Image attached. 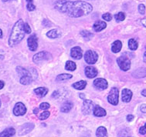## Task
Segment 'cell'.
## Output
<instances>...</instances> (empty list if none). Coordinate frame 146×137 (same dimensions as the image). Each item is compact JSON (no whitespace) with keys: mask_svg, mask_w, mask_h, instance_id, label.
Segmentation results:
<instances>
[{"mask_svg":"<svg viewBox=\"0 0 146 137\" xmlns=\"http://www.w3.org/2000/svg\"><path fill=\"white\" fill-rule=\"evenodd\" d=\"M54 8L72 18L88 16L93 10L92 5L87 2L70 0H57L54 3Z\"/></svg>","mask_w":146,"mask_h":137,"instance_id":"obj_1","label":"cell"},{"mask_svg":"<svg viewBox=\"0 0 146 137\" xmlns=\"http://www.w3.org/2000/svg\"><path fill=\"white\" fill-rule=\"evenodd\" d=\"M24 30V22L23 19H19L14 25L11 32L10 36L9 39V45L13 47L19 44L25 36Z\"/></svg>","mask_w":146,"mask_h":137,"instance_id":"obj_2","label":"cell"},{"mask_svg":"<svg viewBox=\"0 0 146 137\" xmlns=\"http://www.w3.org/2000/svg\"><path fill=\"white\" fill-rule=\"evenodd\" d=\"M117 63L119 66L120 68L123 71H127L131 67L130 59L125 55H121L117 59Z\"/></svg>","mask_w":146,"mask_h":137,"instance_id":"obj_3","label":"cell"},{"mask_svg":"<svg viewBox=\"0 0 146 137\" xmlns=\"http://www.w3.org/2000/svg\"><path fill=\"white\" fill-rule=\"evenodd\" d=\"M118 97H119V92L117 88H112L108 96V101L109 103H111L113 105H117L118 103Z\"/></svg>","mask_w":146,"mask_h":137,"instance_id":"obj_4","label":"cell"},{"mask_svg":"<svg viewBox=\"0 0 146 137\" xmlns=\"http://www.w3.org/2000/svg\"><path fill=\"white\" fill-rule=\"evenodd\" d=\"M84 59L87 63L93 65V64L96 63L98 59V55L95 51L88 50L85 53Z\"/></svg>","mask_w":146,"mask_h":137,"instance_id":"obj_5","label":"cell"},{"mask_svg":"<svg viewBox=\"0 0 146 137\" xmlns=\"http://www.w3.org/2000/svg\"><path fill=\"white\" fill-rule=\"evenodd\" d=\"M50 59H52V55L50 53L48 52H40L33 56V60L35 63H39L42 61L50 60Z\"/></svg>","mask_w":146,"mask_h":137,"instance_id":"obj_6","label":"cell"},{"mask_svg":"<svg viewBox=\"0 0 146 137\" xmlns=\"http://www.w3.org/2000/svg\"><path fill=\"white\" fill-rule=\"evenodd\" d=\"M95 105L94 103L90 99H84L82 105V112L84 115H89L94 112Z\"/></svg>","mask_w":146,"mask_h":137,"instance_id":"obj_7","label":"cell"},{"mask_svg":"<svg viewBox=\"0 0 146 137\" xmlns=\"http://www.w3.org/2000/svg\"><path fill=\"white\" fill-rule=\"evenodd\" d=\"M27 113V107L25 106L23 103H17L14 106L13 113L15 116H23Z\"/></svg>","mask_w":146,"mask_h":137,"instance_id":"obj_8","label":"cell"},{"mask_svg":"<svg viewBox=\"0 0 146 137\" xmlns=\"http://www.w3.org/2000/svg\"><path fill=\"white\" fill-rule=\"evenodd\" d=\"M94 86L97 90H106L108 86V83L107 82L106 79L99 78V79H96L94 81Z\"/></svg>","mask_w":146,"mask_h":137,"instance_id":"obj_9","label":"cell"},{"mask_svg":"<svg viewBox=\"0 0 146 137\" xmlns=\"http://www.w3.org/2000/svg\"><path fill=\"white\" fill-rule=\"evenodd\" d=\"M37 37L36 36V35L33 34L31 36H29L27 40V43H28V47L29 50L36 51L37 49L38 42H37Z\"/></svg>","mask_w":146,"mask_h":137,"instance_id":"obj_10","label":"cell"},{"mask_svg":"<svg viewBox=\"0 0 146 137\" xmlns=\"http://www.w3.org/2000/svg\"><path fill=\"white\" fill-rule=\"evenodd\" d=\"M34 128V125L33 123H26L23 126H22L19 129V136H24L32 131Z\"/></svg>","mask_w":146,"mask_h":137,"instance_id":"obj_11","label":"cell"},{"mask_svg":"<svg viewBox=\"0 0 146 137\" xmlns=\"http://www.w3.org/2000/svg\"><path fill=\"white\" fill-rule=\"evenodd\" d=\"M70 55L72 58H74V59L79 60L83 57V51L79 46H76L74 47L70 51Z\"/></svg>","mask_w":146,"mask_h":137,"instance_id":"obj_12","label":"cell"},{"mask_svg":"<svg viewBox=\"0 0 146 137\" xmlns=\"http://www.w3.org/2000/svg\"><path fill=\"white\" fill-rule=\"evenodd\" d=\"M98 69L93 66H88L85 68V75L86 76L90 78V79H92V78H94L98 76Z\"/></svg>","mask_w":146,"mask_h":137,"instance_id":"obj_13","label":"cell"},{"mask_svg":"<svg viewBox=\"0 0 146 137\" xmlns=\"http://www.w3.org/2000/svg\"><path fill=\"white\" fill-rule=\"evenodd\" d=\"M132 76L136 79H141L146 76V68H139L132 72Z\"/></svg>","mask_w":146,"mask_h":137,"instance_id":"obj_14","label":"cell"},{"mask_svg":"<svg viewBox=\"0 0 146 137\" xmlns=\"http://www.w3.org/2000/svg\"><path fill=\"white\" fill-rule=\"evenodd\" d=\"M121 95H122L123 102H125V103H129L131 99V98H132L133 93L130 90H128V89H124L122 90Z\"/></svg>","mask_w":146,"mask_h":137,"instance_id":"obj_15","label":"cell"},{"mask_svg":"<svg viewBox=\"0 0 146 137\" xmlns=\"http://www.w3.org/2000/svg\"><path fill=\"white\" fill-rule=\"evenodd\" d=\"M107 27V24L105 22L103 21H97L94 24L93 28L95 32H101L103 29H104Z\"/></svg>","mask_w":146,"mask_h":137,"instance_id":"obj_16","label":"cell"},{"mask_svg":"<svg viewBox=\"0 0 146 137\" xmlns=\"http://www.w3.org/2000/svg\"><path fill=\"white\" fill-rule=\"evenodd\" d=\"M94 115L98 117H102V116H106V111L103 108L100 107L99 105H95L94 109Z\"/></svg>","mask_w":146,"mask_h":137,"instance_id":"obj_17","label":"cell"},{"mask_svg":"<svg viewBox=\"0 0 146 137\" xmlns=\"http://www.w3.org/2000/svg\"><path fill=\"white\" fill-rule=\"evenodd\" d=\"M122 48V43L120 40H116L114 41L111 45V51L114 53H119Z\"/></svg>","mask_w":146,"mask_h":137,"instance_id":"obj_18","label":"cell"},{"mask_svg":"<svg viewBox=\"0 0 146 137\" xmlns=\"http://www.w3.org/2000/svg\"><path fill=\"white\" fill-rule=\"evenodd\" d=\"M16 133V130L13 128H8L3 130L0 133V137H12Z\"/></svg>","mask_w":146,"mask_h":137,"instance_id":"obj_19","label":"cell"},{"mask_svg":"<svg viewBox=\"0 0 146 137\" xmlns=\"http://www.w3.org/2000/svg\"><path fill=\"white\" fill-rule=\"evenodd\" d=\"M48 89L46 87H39L37 89H35L34 92L36 95H37L39 97H43L48 93Z\"/></svg>","mask_w":146,"mask_h":137,"instance_id":"obj_20","label":"cell"},{"mask_svg":"<svg viewBox=\"0 0 146 137\" xmlns=\"http://www.w3.org/2000/svg\"><path fill=\"white\" fill-rule=\"evenodd\" d=\"M16 71L18 72L20 76H32L33 75L31 73V71H30V69L28 70L27 68H24L21 66H18L17 68H16Z\"/></svg>","mask_w":146,"mask_h":137,"instance_id":"obj_21","label":"cell"},{"mask_svg":"<svg viewBox=\"0 0 146 137\" xmlns=\"http://www.w3.org/2000/svg\"><path fill=\"white\" fill-rule=\"evenodd\" d=\"M61 32L57 29H52L46 33L47 37L50 38V39H57L59 37L61 36Z\"/></svg>","mask_w":146,"mask_h":137,"instance_id":"obj_22","label":"cell"},{"mask_svg":"<svg viewBox=\"0 0 146 137\" xmlns=\"http://www.w3.org/2000/svg\"><path fill=\"white\" fill-rule=\"evenodd\" d=\"M33 78L32 76H21L19 82L21 84L27 86V85L30 84L33 82Z\"/></svg>","mask_w":146,"mask_h":137,"instance_id":"obj_23","label":"cell"},{"mask_svg":"<svg viewBox=\"0 0 146 137\" xmlns=\"http://www.w3.org/2000/svg\"><path fill=\"white\" fill-rule=\"evenodd\" d=\"M86 86H87V82L84 81V80H81V81L75 82V83L72 85V86L74 87V89L78 90H84L85 87H86Z\"/></svg>","mask_w":146,"mask_h":137,"instance_id":"obj_24","label":"cell"},{"mask_svg":"<svg viewBox=\"0 0 146 137\" xmlns=\"http://www.w3.org/2000/svg\"><path fill=\"white\" fill-rule=\"evenodd\" d=\"M96 136H97V137H107L108 136L107 129L103 126L99 127L96 131Z\"/></svg>","mask_w":146,"mask_h":137,"instance_id":"obj_25","label":"cell"},{"mask_svg":"<svg viewBox=\"0 0 146 137\" xmlns=\"http://www.w3.org/2000/svg\"><path fill=\"white\" fill-rule=\"evenodd\" d=\"M72 108H73V103H70V102H66L62 105L61 111L63 113H68L71 110Z\"/></svg>","mask_w":146,"mask_h":137,"instance_id":"obj_26","label":"cell"},{"mask_svg":"<svg viewBox=\"0 0 146 137\" xmlns=\"http://www.w3.org/2000/svg\"><path fill=\"white\" fill-rule=\"evenodd\" d=\"M65 68L68 71H74L77 68V65L73 61H67L65 65Z\"/></svg>","mask_w":146,"mask_h":137,"instance_id":"obj_27","label":"cell"},{"mask_svg":"<svg viewBox=\"0 0 146 137\" xmlns=\"http://www.w3.org/2000/svg\"><path fill=\"white\" fill-rule=\"evenodd\" d=\"M72 75L71 74H67V73H64L58 75L56 78V81H64V80H66V79H71Z\"/></svg>","mask_w":146,"mask_h":137,"instance_id":"obj_28","label":"cell"},{"mask_svg":"<svg viewBox=\"0 0 146 137\" xmlns=\"http://www.w3.org/2000/svg\"><path fill=\"white\" fill-rule=\"evenodd\" d=\"M138 44L137 41L134 39H131L128 41V47L130 48L131 50H136L138 49Z\"/></svg>","mask_w":146,"mask_h":137,"instance_id":"obj_29","label":"cell"},{"mask_svg":"<svg viewBox=\"0 0 146 137\" xmlns=\"http://www.w3.org/2000/svg\"><path fill=\"white\" fill-rule=\"evenodd\" d=\"M80 35H81L84 39H87V40H90V39L94 36L93 33H91L90 32H88V31H85V30L81 31V32H80Z\"/></svg>","mask_w":146,"mask_h":137,"instance_id":"obj_30","label":"cell"},{"mask_svg":"<svg viewBox=\"0 0 146 137\" xmlns=\"http://www.w3.org/2000/svg\"><path fill=\"white\" fill-rule=\"evenodd\" d=\"M114 18L116 19V21L117 22H121L124 21L125 18V15L124 13L122 12H120L117 14H116L115 16H114Z\"/></svg>","mask_w":146,"mask_h":137,"instance_id":"obj_31","label":"cell"},{"mask_svg":"<svg viewBox=\"0 0 146 137\" xmlns=\"http://www.w3.org/2000/svg\"><path fill=\"white\" fill-rule=\"evenodd\" d=\"M50 116V112L49 111H45V112H43L41 113L40 116V119L41 120H44V119H46Z\"/></svg>","mask_w":146,"mask_h":137,"instance_id":"obj_32","label":"cell"},{"mask_svg":"<svg viewBox=\"0 0 146 137\" xmlns=\"http://www.w3.org/2000/svg\"><path fill=\"white\" fill-rule=\"evenodd\" d=\"M102 18H103V19H104L105 21L109 22L112 19V16L110 13H104V15L102 16Z\"/></svg>","mask_w":146,"mask_h":137,"instance_id":"obj_33","label":"cell"},{"mask_svg":"<svg viewBox=\"0 0 146 137\" xmlns=\"http://www.w3.org/2000/svg\"><path fill=\"white\" fill-rule=\"evenodd\" d=\"M138 12L141 15L145 14V6L144 4H140V5H138Z\"/></svg>","mask_w":146,"mask_h":137,"instance_id":"obj_34","label":"cell"},{"mask_svg":"<svg viewBox=\"0 0 146 137\" xmlns=\"http://www.w3.org/2000/svg\"><path fill=\"white\" fill-rule=\"evenodd\" d=\"M50 104L47 103H42L40 104V109H42V110H46L50 108Z\"/></svg>","mask_w":146,"mask_h":137,"instance_id":"obj_35","label":"cell"},{"mask_svg":"<svg viewBox=\"0 0 146 137\" xmlns=\"http://www.w3.org/2000/svg\"><path fill=\"white\" fill-rule=\"evenodd\" d=\"M24 30H25V32L26 33H28L29 34L30 32H31V28L29 26V24L26 22V23H24Z\"/></svg>","mask_w":146,"mask_h":137,"instance_id":"obj_36","label":"cell"},{"mask_svg":"<svg viewBox=\"0 0 146 137\" xmlns=\"http://www.w3.org/2000/svg\"><path fill=\"white\" fill-rule=\"evenodd\" d=\"M27 9L29 11H30V12H32V11L35 10L36 9V6H35L32 3H29L28 4H27Z\"/></svg>","mask_w":146,"mask_h":137,"instance_id":"obj_37","label":"cell"},{"mask_svg":"<svg viewBox=\"0 0 146 137\" xmlns=\"http://www.w3.org/2000/svg\"><path fill=\"white\" fill-rule=\"evenodd\" d=\"M42 25L46 27L52 26V23H51L50 21H48L47 19H44V20H43V22H42Z\"/></svg>","mask_w":146,"mask_h":137,"instance_id":"obj_38","label":"cell"},{"mask_svg":"<svg viewBox=\"0 0 146 137\" xmlns=\"http://www.w3.org/2000/svg\"><path fill=\"white\" fill-rule=\"evenodd\" d=\"M139 133L141 135H145L146 134V128L145 126H141L139 129Z\"/></svg>","mask_w":146,"mask_h":137,"instance_id":"obj_39","label":"cell"},{"mask_svg":"<svg viewBox=\"0 0 146 137\" xmlns=\"http://www.w3.org/2000/svg\"><path fill=\"white\" fill-rule=\"evenodd\" d=\"M140 110L144 113H146V105H141L140 107Z\"/></svg>","mask_w":146,"mask_h":137,"instance_id":"obj_40","label":"cell"},{"mask_svg":"<svg viewBox=\"0 0 146 137\" xmlns=\"http://www.w3.org/2000/svg\"><path fill=\"white\" fill-rule=\"evenodd\" d=\"M133 119H134V116H132V115H127V121L131 122V121H132Z\"/></svg>","mask_w":146,"mask_h":137,"instance_id":"obj_41","label":"cell"},{"mask_svg":"<svg viewBox=\"0 0 146 137\" xmlns=\"http://www.w3.org/2000/svg\"><path fill=\"white\" fill-rule=\"evenodd\" d=\"M4 59V53L0 49V59Z\"/></svg>","mask_w":146,"mask_h":137,"instance_id":"obj_42","label":"cell"},{"mask_svg":"<svg viewBox=\"0 0 146 137\" xmlns=\"http://www.w3.org/2000/svg\"><path fill=\"white\" fill-rule=\"evenodd\" d=\"M141 24L143 25L144 26L146 27V18H143V19H141Z\"/></svg>","mask_w":146,"mask_h":137,"instance_id":"obj_43","label":"cell"},{"mask_svg":"<svg viewBox=\"0 0 146 137\" xmlns=\"http://www.w3.org/2000/svg\"><path fill=\"white\" fill-rule=\"evenodd\" d=\"M4 82H3V81H1V80H0V90H2V89H3V87H4Z\"/></svg>","mask_w":146,"mask_h":137,"instance_id":"obj_44","label":"cell"},{"mask_svg":"<svg viewBox=\"0 0 146 137\" xmlns=\"http://www.w3.org/2000/svg\"><path fill=\"white\" fill-rule=\"evenodd\" d=\"M141 95L144 96H145L146 97V90H144L141 91Z\"/></svg>","mask_w":146,"mask_h":137,"instance_id":"obj_45","label":"cell"},{"mask_svg":"<svg viewBox=\"0 0 146 137\" xmlns=\"http://www.w3.org/2000/svg\"><path fill=\"white\" fill-rule=\"evenodd\" d=\"M143 60L145 63H146V51L144 53V56H143Z\"/></svg>","mask_w":146,"mask_h":137,"instance_id":"obj_46","label":"cell"},{"mask_svg":"<svg viewBox=\"0 0 146 137\" xmlns=\"http://www.w3.org/2000/svg\"><path fill=\"white\" fill-rule=\"evenodd\" d=\"M33 113H34V114H37L39 113V109H35L34 110H33Z\"/></svg>","mask_w":146,"mask_h":137,"instance_id":"obj_47","label":"cell"},{"mask_svg":"<svg viewBox=\"0 0 146 137\" xmlns=\"http://www.w3.org/2000/svg\"><path fill=\"white\" fill-rule=\"evenodd\" d=\"M3 37V31H2V29H0V38H2Z\"/></svg>","mask_w":146,"mask_h":137,"instance_id":"obj_48","label":"cell"},{"mask_svg":"<svg viewBox=\"0 0 146 137\" xmlns=\"http://www.w3.org/2000/svg\"><path fill=\"white\" fill-rule=\"evenodd\" d=\"M81 137H90V136L89 134H85V135H84V136H82Z\"/></svg>","mask_w":146,"mask_h":137,"instance_id":"obj_49","label":"cell"},{"mask_svg":"<svg viewBox=\"0 0 146 137\" xmlns=\"http://www.w3.org/2000/svg\"><path fill=\"white\" fill-rule=\"evenodd\" d=\"M80 97L82 98L83 99H84V94H80Z\"/></svg>","mask_w":146,"mask_h":137,"instance_id":"obj_50","label":"cell"},{"mask_svg":"<svg viewBox=\"0 0 146 137\" xmlns=\"http://www.w3.org/2000/svg\"><path fill=\"white\" fill-rule=\"evenodd\" d=\"M2 1H3V2H9V1H11V0H2Z\"/></svg>","mask_w":146,"mask_h":137,"instance_id":"obj_51","label":"cell"},{"mask_svg":"<svg viewBox=\"0 0 146 137\" xmlns=\"http://www.w3.org/2000/svg\"><path fill=\"white\" fill-rule=\"evenodd\" d=\"M27 1L28 2V3H32L33 0H27Z\"/></svg>","mask_w":146,"mask_h":137,"instance_id":"obj_52","label":"cell"},{"mask_svg":"<svg viewBox=\"0 0 146 137\" xmlns=\"http://www.w3.org/2000/svg\"><path fill=\"white\" fill-rule=\"evenodd\" d=\"M0 106H1V100H0Z\"/></svg>","mask_w":146,"mask_h":137,"instance_id":"obj_53","label":"cell"},{"mask_svg":"<svg viewBox=\"0 0 146 137\" xmlns=\"http://www.w3.org/2000/svg\"><path fill=\"white\" fill-rule=\"evenodd\" d=\"M145 128H146V123H145Z\"/></svg>","mask_w":146,"mask_h":137,"instance_id":"obj_54","label":"cell"},{"mask_svg":"<svg viewBox=\"0 0 146 137\" xmlns=\"http://www.w3.org/2000/svg\"><path fill=\"white\" fill-rule=\"evenodd\" d=\"M129 137H131V136H129Z\"/></svg>","mask_w":146,"mask_h":137,"instance_id":"obj_55","label":"cell"}]
</instances>
